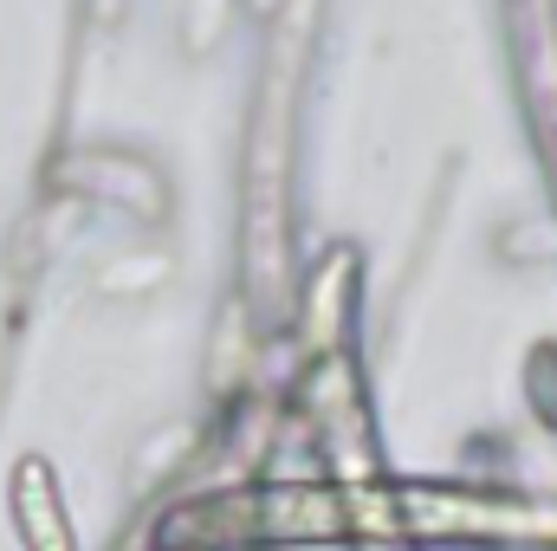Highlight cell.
<instances>
[{"label": "cell", "mask_w": 557, "mask_h": 551, "mask_svg": "<svg viewBox=\"0 0 557 551\" xmlns=\"http://www.w3.org/2000/svg\"><path fill=\"white\" fill-rule=\"evenodd\" d=\"M149 551H557V493L486 480H247L169 500L143 519Z\"/></svg>", "instance_id": "6da1fadb"}, {"label": "cell", "mask_w": 557, "mask_h": 551, "mask_svg": "<svg viewBox=\"0 0 557 551\" xmlns=\"http://www.w3.org/2000/svg\"><path fill=\"white\" fill-rule=\"evenodd\" d=\"M234 0H188V52H208L214 46V20H227Z\"/></svg>", "instance_id": "7a4b0ae2"}, {"label": "cell", "mask_w": 557, "mask_h": 551, "mask_svg": "<svg viewBox=\"0 0 557 551\" xmlns=\"http://www.w3.org/2000/svg\"><path fill=\"white\" fill-rule=\"evenodd\" d=\"M124 551H149V546H143V526H137V532H131V546H124Z\"/></svg>", "instance_id": "3957f363"}, {"label": "cell", "mask_w": 557, "mask_h": 551, "mask_svg": "<svg viewBox=\"0 0 557 551\" xmlns=\"http://www.w3.org/2000/svg\"><path fill=\"white\" fill-rule=\"evenodd\" d=\"M260 7H273V0H260Z\"/></svg>", "instance_id": "277c9868"}]
</instances>
